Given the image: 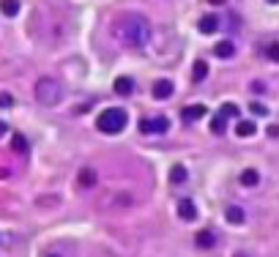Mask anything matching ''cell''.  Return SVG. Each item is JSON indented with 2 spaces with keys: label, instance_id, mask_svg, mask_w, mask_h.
Instances as JSON below:
<instances>
[{
  "label": "cell",
  "instance_id": "cell-17",
  "mask_svg": "<svg viewBox=\"0 0 279 257\" xmlns=\"http://www.w3.org/2000/svg\"><path fill=\"white\" fill-rule=\"evenodd\" d=\"M11 148H14L17 153H28V140H25L22 134H14V137H11Z\"/></svg>",
  "mask_w": 279,
  "mask_h": 257
},
{
  "label": "cell",
  "instance_id": "cell-22",
  "mask_svg": "<svg viewBox=\"0 0 279 257\" xmlns=\"http://www.w3.org/2000/svg\"><path fill=\"white\" fill-rule=\"evenodd\" d=\"M219 112L224 115V118H238V115H241V112H238V107H235V104H224Z\"/></svg>",
  "mask_w": 279,
  "mask_h": 257
},
{
  "label": "cell",
  "instance_id": "cell-6",
  "mask_svg": "<svg viewBox=\"0 0 279 257\" xmlns=\"http://www.w3.org/2000/svg\"><path fill=\"white\" fill-rule=\"evenodd\" d=\"M206 107L203 104H189V107H183V120H186V123H194V120H200V118H206Z\"/></svg>",
  "mask_w": 279,
  "mask_h": 257
},
{
  "label": "cell",
  "instance_id": "cell-25",
  "mask_svg": "<svg viewBox=\"0 0 279 257\" xmlns=\"http://www.w3.org/2000/svg\"><path fill=\"white\" fill-rule=\"evenodd\" d=\"M211 6H222V3H227V0H208Z\"/></svg>",
  "mask_w": 279,
  "mask_h": 257
},
{
  "label": "cell",
  "instance_id": "cell-1",
  "mask_svg": "<svg viewBox=\"0 0 279 257\" xmlns=\"http://www.w3.org/2000/svg\"><path fill=\"white\" fill-rule=\"evenodd\" d=\"M115 38L124 47L132 50H142L151 41V22L142 14H124L115 22Z\"/></svg>",
  "mask_w": 279,
  "mask_h": 257
},
{
  "label": "cell",
  "instance_id": "cell-9",
  "mask_svg": "<svg viewBox=\"0 0 279 257\" xmlns=\"http://www.w3.org/2000/svg\"><path fill=\"white\" fill-rule=\"evenodd\" d=\"M216 28H219V19H216L214 14H206V17L200 19V33H206V36L216 33Z\"/></svg>",
  "mask_w": 279,
  "mask_h": 257
},
{
  "label": "cell",
  "instance_id": "cell-2",
  "mask_svg": "<svg viewBox=\"0 0 279 257\" xmlns=\"http://www.w3.org/2000/svg\"><path fill=\"white\" fill-rule=\"evenodd\" d=\"M126 123H129V115H126V110H121V107H110V110H104L96 118V128H99V132H104V134L124 132Z\"/></svg>",
  "mask_w": 279,
  "mask_h": 257
},
{
  "label": "cell",
  "instance_id": "cell-18",
  "mask_svg": "<svg viewBox=\"0 0 279 257\" xmlns=\"http://www.w3.org/2000/svg\"><path fill=\"white\" fill-rule=\"evenodd\" d=\"M170 181H173V184H183V181H186V167H183V164H175L173 173H170Z\"/></svg>",
  "mask_w": 279,
  "mask_h": 257
},
{
  "label": "cell",
  "instance_id": "cell-8",
  "mask_svg": "<svg viewBox=\"0 0 279 257\" xmlns=\"http://www.w3.org/2000/svg\"><path fill=\"white\" fill-rule=\"evenodd\" d=\"M194 243L200 249H211L216 243V238H214V233H211V230H200V233L194 235Z\"/></svg>",
  "mask_w": 279,
  "mask_h": 257
},
{
  "label": "cell",
  "instance_id": "cell-24",
  "mask_svg": "<svg viewBox=\"0 0 279 257\" xmlns=\"http://www.w3.org/2000/svg\"><path fill=\"white\" fill-rule=\"evenodd\" d=\"M0 104H3V107H9V104H11V96H0Z\"/></svg>",
  "mask_w": 279,
  "mask_h": 257
},
{
  "label": "cell",
  "instance_id": "cell-5",
  "mask_svg": "<svg viewBox=\"0 0 279 257\" xmlns=\"http://www.w3.org/2000/svg\"><path fill=\"white\" fill-rule=\"evenodd\" d=\"M178 216L183 222H194L197 219V205L189 197H183V200H178Z\"/></svg>",
  "mask_w": 279,
  "mask_h": 257
},
{
  "label": "cell",
  "instance_id": "cell-11",
  "mask_svg": "<svg viewBox=\"0 0 279 257\" xmlns=\"http://www.w3.org/2000/svg\"><path fill=\"white\" fill-rule=\"evenodd\" d=\"M132 91H134L132 77H118V79H115V93H121V96H129Z\"/></svg>",
  "mask_w": 279,
  "mask_h": 257
},
{
  "label": "cell",
  "instance_id": "cell-19",
  "mask_svg": "<svg viewBox=\"0 0 279 257\" xmlns=\"http://www.w3.org/2000/svg\"><path fill=\"white\" fill-rule=\"evenodd\" d=\"M224 128H227V118H224V115L219 112L214 120H211V132H214V134H222Z\"/></svg>",
  "mask_w": 279,
  "mask_h": 257
},
{
  "label": "cell",
  "instance_id": "cell-23",
  "mask_svg": "<svg viewBox=\"0 0 279 257\" xmlns=\"http://www.w3.org/2000/svg\"><path fill=\"white\" fill-rule=\"evenodd\" d=\"M249 110H252V115H268V110H265L263 104H252Z\"/></svg>",
  "mask_w": 279,
  "mask_h": 257
},
{
  "label": "cell",
  "instance_id": "cell-20",
  "mask_svg": "<svg viewBox=\"0 0 279 257\" xmlns=\"http://www.w3.org/2000/svg\"><path fill=\"white\" fill-rule=\"evenodd\" d=\"M96 184V173L93 170H83L79 173V186H93Z\"/></svg>",
  "mask_w": 279,
  "mask_h": 257
},
{
  "label": "cell",
  "instance_id": "cell-27",
  "mask_svg": "<svg viewBox=\"0 0 279 257\" xmlns=\"http://www.w3.org/2000/svg\"><path fill=\"white\" fill-rule=\"evenodd\" d=\"M47 257H60V254H47Z\"/></svg>",
  "mask_w": 279,
  "mask_h": 257
},
{
  "label": "cell",
  "instance_id": "cell-15",
  "mask_svg": "<svg viewBox=\"0 0 279 257\" xmlns=\"http://www.w3.org/2000/svg\"><path fill=\"white\" fill-rule=\"evenodd\" d=\"M257 181H260L257 170H244V173H241V184H244V186H257Z\"/></svg>",
  "mask_w": 279,
  "mask_h": 257
},
{
  "label": "cell",
  "instance_id": "cell-26",
  "mask_svg": "<svg viewBox=\"0 0 279 257\" xmlns=\"http://www.w3.org/2000/svg\"><path fill=\"white\" fill-rule=\"evenodd\" d=\"M6 132H9V126H6V123H0V137H3Z\"/></svg>",
  "mask_w": 279,
  "mask_h": 257
},
{
  "label": "cell",
  "instance_id": "cell-7",
  "mask_svg": "<svg viewBox=\"0 0 279 257\" xmlns=\"http://www.w3.org/2000/svg\"><path fill=\"white\" fill-rule=\"evenodd\" d=\"M173 91H175V88H173V82H170V79H159V82H153V99H162V101H165V99H170V96H173Z\"/></svg>",
  "mask_w": 279,
  "mask_h": 257
},
{
  "label": "cell",
  "instance_id": "cell-3",
  "mask_svg": "<svg viewBox=\"0 0 279 257\" xmlns=\"http://www.w3.org/2000/svg\"><path fill=\"white\" fill-rule=\"evenodd\" d=\"M36 99H38V104H44V107H55L58 101H60V85H58V79H52V77L38 79Z\"/></svg>",
  "mask_w": 279,
  "mask_h": 257
},
{
  "label": "cell",
  "instance_id": "cell-29",
  "mask_svg": "<svg viewBox=\"0 0 279 257\" xmlns=\"http://www.w3.org/2000/svg\"><path fill=\"white\" fill-rule=\"evenodd\" d=\"M235 257H247V254H235Z\"/></svg>",
  "mask_w": 279,
  "mask_h": 257
},
{
  "label": "cell",
  "instance_id": "cell-21",
  "mask_svg": "<svg viewBox=\"0 0 279 257\" xmlns=\"http://www.w3.org/2000/svg\"><path fill=\"white\" fill-rule=\"evenodd\" d=\"M265 58H268V60H274V63H279V44H276V41L265 47Z\"/></svg>",
  "mask_w": 279,
  "mask_h": 257
},
{
  "label": "cell",
  "instance_id": "cell-12",
  "mask_svg": "<svg viewBox=\"0 0 279 257\" xmlns=\"http://www.w3.org/2000/svg\"><path fill=\"white\" fill-rule=\"evenodd\" d=\"M224 216H227L230 225H244V219H247V216H244V211H241L238 205H230L227 211H224Z\"/></svg>",
  "mask_w": 279,
  "mask_h": 257
},
{
  "label": "cell",
  "instance_id": "cell-13",
  "mask_svg": "<svg viewBox=\"0 0 279 257\" xmlns=\"http://www.w3.org/2000/svg\"><path fill=\"white\" fill-rule=\"evenodd\" d=\"M0 11L6 17H17L19 14V0H0Z\"/></svg>",
  "mask_w": 279,
  "mask_h": 257
},
{
  "label": "cell",
  "instance_id": "cell-4",
  "mask_svg": "<svg viewBox=\"0 0 279 257\" xmlns=\"http://www.w3.org/2000/svg\"><path fill=\"white\" fill-rule=\"evenodd\" d=\"M167 128H170V120L165 118V115H156V118L140 120V132L142 134H165Z\"/></svg>",
  "mask_w": 279,
  "mask_h": 257
},
{
  "label": "cell",
  "instance_id": "cell-10",
  "mask_svg": "<svg viewBox=\"0 0 279 257\" xmlns=\"http://www.w3.org/2000/svg\"><path fill=\"white\" fill-rule=\"evenodd\" d=\"M214 55L216 58H233L235 55V44L233 41H219L214 47Z\"/></svg>",
  "mask_w": 279,
  "mask_h": 257
},
{
  "label": "cell",
  "instance_id": "cell-14",
  "mask_svg": "<svg viewBox=\"0 0 279 257\" xmlns=\"http://www.w3.org/2000/svg\"><path fill=\"white\" fill-rule=\"evenodd\" d=\"M235 134L238 137H252V134H255V123H252V120H238Z\"/></svg>",
  "mask_w": 279,
  "mask_h": 257
},
{
  "label": "cell",
  "instance_id": "cell-16",
  "mask_svg": "<svg viewBox=\"0 0 279 257\" xmlns=\"http://www.w3.org/2000/svg\"><path fill=\"white\" fill-rule=\"evenodd\" d=\"M206 74H208V66H206V60H197V63H194V71H192L194 82H203V79H206Z\"/></svg>",
  "mask_w": 279,
  "mask_h": 257
},
{
  "label": "cell",
  "instance_id": "cell-28",
  "mask_svg": "<svg viewBox=\"0 0 279 257\" xmlns=\"http://www.w3.org/2000/svg\"><path fill=\"white\" fill-rule=\"evenodd\" d=\"M268 3H279V0H268Z\"/></svg>",
  "mask_w": 279,
  "mask_h": 257
}]
</instances>
